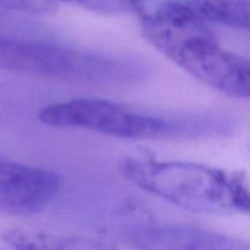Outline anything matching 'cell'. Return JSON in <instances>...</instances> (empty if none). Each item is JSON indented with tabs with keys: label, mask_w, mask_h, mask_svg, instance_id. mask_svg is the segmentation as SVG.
Returning <instances> with one entry per match:
<instances>
[{
	"label": "cell",
	"mask_w": 250,
	"mask_h": 250,
	"mask_svg": "<svg viewBox=\"0 0 250 250\" xmlns=\"http://www.w3.org/2000/svg\"><path fill=\"white\" fill-rule=\"evenodd\" d=\"M2 241L12 250H114L88 237L23 229H7L2 233Z\"/></svg>",
	"instance_id": "8"
},
{
	"label": "cell",
	"mask_w": 250,
	"mask_h": 250,
	"mask_svg": "<svg viewBox=\"0 0 250 250\" xmlns=\"http://www.w3.org/2000/svg\"><path fill=\"white\" fill-rule=\"evenodd\" d=\"M122 177L144 192L190 212L248 214V182L239 172L203 164L132 154L120 160Z\"/></svg>",
	"instance_id": "1"
},
{
	"label": "cell",
	"mask_w": 250,
	"mask_h": 250,
	"mask_svg": "<svg viewBox=\"0 0 250 250\" xmlns=\"http://www.w3.org/2000/svg\"><path fill=\"white\" fill-rule=\"evenodd\" d=\"M43 125L77 128L124 139H181L219 132L210 116L165 115L100 98H77L46 105L38 112Z\"/></svg>",
	"instance_id": "2"
},
{
	"label": "cell",
	"mask_w": 250,
	"mask_h": 250,
	"mask_svg": "<svg viewBox=\"0 0 250 250\" xmlns=\"http://www.w3.org/2000/svg\"><path fill=\"white\" fill-rule=\"evenodd\" d=\"M0 70L88 84H124L143 76L127 58L83 50L0 28Z\"/></svg>",
	"instance_id": "3"
},
{
	"label": "cell",
	"mask_w": 250,
	"mask_h": 250,
	"mask_svg": "<svg viewBox=\"0 0 250 250\" xmlns=\"http://www.w3.org/2000/svg\"><path fill=\"white\" fill-rule=\"evenodd\" d=\"M60 1H66L68 4L105 15H117L133 11L132 0H60Z\"/></svg>",
	"instance_id": "10"
},
{
	"label": "cell",
	"mask_w": 250,
	"mask_h": 250,
	"mask_svg": "<svg viewBox=\"0 0 250 250\" xmlns=\"http://www.w3.org/2000/svg\"><path fill=\"white\" fill-rule=\"evenodd\" d=\"M142 33L156 50L200 83L229 97L249 98V61L224 48L209 26L142 21Z\"/></svg>",
	"instance_id": "4"
},
{
	"label": "cell",
	"mask_w": 250,
	"mask_h": 250,
	"mask_svg": "<svg viewBox=\"0 0 250 250\" xmlns=\"http://www.w3.org/2000/svg\"><path fill=\"white\" fill-rule=\"evenodd\" d=\"M59 189L60 178L56 173L0 155L1 214H38L53 202Z\"/></svg>",
	"instance_id": "6"
},
{
	"label": "cell",
	"mask_w": 250,
	"mask_h": 250,
	"mask_svg": "<svg viewBox=\"0 0 250 250\" xmlns=\"http://www.w3.org/2000/svg\"><path fill=\"white\" fill-rule=\"evenodd\" d=\"M142 21L219 24L248 31V0H132Z\"/></svg>",
	"instance_id": "5"
},
{
	"label": "cell",
	"mask_w": 250,
	"mask_h": 250,
	"mask_svg": "<svg viewBox=\"0 0 250 250\" xmlns=\"http://www.w3.org/2000/svg\"><path fill=\"white\" fill-rule=\"evenodd\" d=\"M56 9L54 0H0V11L11 14L43 16L53 14Z\"/></svg>",
	"instance_id": "9"
},
{
	"label": "cell",
	"mask_w": 250,
	"mask_h": 250,
	"mask_svg": "<svg viewBox=\"0 0 250 250\" xmlns=\"http://www.w3.org/2000/svg\"><path fill=\"white\" fill-rule=\"evenodd\" d=\"M124 241L134 250H250L243 239L185 224H139Z\"/></svg>",
	"instance_id": "7"
}]
</instances>
